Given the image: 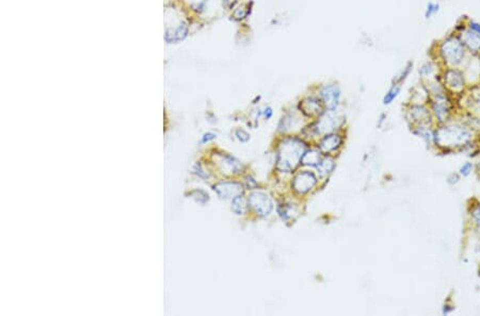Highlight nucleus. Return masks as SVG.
Segmentation results:
<instances>
[{
    "label": "nucleus",
    "instance_id": "nucleus-1",
    "mask_svg": "<svg viewBox=\"0 0 480 316\" xmlns=\"http://www.w3.org/2000/svg\"><path fill=\"white\" fill-rule=\"evenodd\" d=\"M435 50V60L440 63L441 66H443L444 68H461L462 66H464L467 59L471 56L456 32L447 34L443 39H441L437 43Z\"/></svg>",
    "mask_w": 480,
    "mask_h": 316
},
{
    "label": "nucleus",
    "instance_id": "nucleus-2",
    "mask_svg": "<svg viewBox=\"0 0 480 316\" xmlns=\"http://www.w3.org/2000/svg\"><path fill=\"white\" fill-rule=\"evenodd\" d=\"M307 150L306 144L298 137H286L277 147L276 166L279 171L290 173L297 168Z\"/></svg>",
    "mask_w": 480,
    "mask_h": 316
},
{
    "label": "nucleus",
    "instance_id": "nucleus-3",
    "mask_svg": "<svg viewBox=\"0 0 480 316\" xmlns=\"http://www.w3.org/2000/svg\"><path fill=\"white\" fill-rule=\"evenodd\" d=\"M437 144L443 147L460 146L470 141L471 133L462 127H443L438 130L434 135Z\"/></svg>",
    "mask_w": 480,
    "mask_h": 316
},
{
    "label": "nucleus",
    "instance_id": "nucleus-4",
    "mask_svg": "<svg viewBox=\"0 0 480 316\" xmlns=\"http://www.w3.org/2000/svg\"><path fill=\"white\" fill-rule=\"evenodd\" d=\"M442 81L447 90L453 93H461L466 83L464 70L458 67H446L442 71Z\"/></svg>",
    "mask_w": 480,
    "mask_h": 316
},
{
    "label": "nucleus",
    "instance_id": "nucleus-5",
    "mask_svg": "<svg viewBox=\"0 0 480 316\" xmlns=\"http://www.w3.org/2000/svg\"><path fill=\"white\" fill-rule=\"evenodd\" d=\"M248 204L251 210L258 216H267L273 210V202L264 192H252L248 197Z\"/></svg>",
    "mask_w": 480,
    "mask_h": 316
},
{
    "label": "nucleus",
    "instance_id": "nucleus-6",
    "mask_svg": "<svg viewBox=\"0 0 480 316\" xmlns=\"http://www.w3.org/2000/svg\"><path fill=\"white\" fill-rule=\"evenodd\" d=\"M431 108L434 116L440 123L447 120L451 111V101L444 90L432 94Z\"/></svg>",
    "mask_w": 480,
    "mask_h": 316
},
{
    "label": "nucleus",
    "instance_id": "nucleus-7",
    "mask_svg": "<svg viewBox=\"0 0 480 316\" xmlns=\"http://www.w3.org/2000/svg\"><path fill=\"white\" fill-rule=\"evenodd\" d=\"M317 184V177L310 171L299 172L293 180V189L300 195L308 194Z\"/></svg>",
    "mask_w": 480,
    "mask_h": 316
},
{
    "label": "nucleus",
    "instance_id": "nucleus-8",
    "mask_svg": "<svg viewBox=\"0 0 480 316\" xmlns=\"http://www.w3.org/2000/svg\"><path fill=\"white\" fill-rule=\"evenodd\" d=\"M456 32L471 56H480V35L465 27L464 22Z\"/></svg>",
    "mask_w": 480,
    "mask_h": 316
},
{
    "label": "nucleus",
    "instance_id": "nucleus-9",
    "mask_svg": "<svg viewBox=\"0 0 480 316\" xmlns=\"http://www.w3.org/2000/svg\"><path fill=\"white\" fill-rule=\"evenodd\" d=\"M213 191L217 193L219 198L229 199L242 195L244 188L242 183L236 181H222L213 185Z\"/></svg>",
    "mask_w": 480,
    "mask_h": 316
},
{
    "label": "nucleus",
    "instance_id": "nucleus-10",
    "mask_svg": "<svg viewBox=\"0 0 480 316\" xmlns=\"http://www.w3.org/2000/svg\"><path fill=\"white\" fill-rule=\"evenodd\" d=\"M334 111L335 110H329L322 113L314 128L316 133H329L336 129L338 125V117Z\"/></svg>",
    "mask_w": 480,
    "mask_h": 316
},
{
    "label": "nucleus",
    "instance_id": "nucleus-11",
    "mask_svg": "<svg viewBox=\"0 0 480 316\" xmlns=\"http://www.w3.org/2000/svg\"><path fill=\"white\" fill-rule=\"evenodd\" d=\"M320 96L328 110H335L339 104L340 90L335 84H328L321 88Z\"/></svg>",
    "mask_w": 480,
    "mask_h": 316
},
{
    "label": "nucleus",
    "instance_id": "nucleus-12",
    "mask_svg": "<svg viewBox=\"0 0 480 316\" xmlns=\"http://www.w3.org/2000/svg\"><path fill=\"white\" fill-rule=\"evenodd\" d=\"M343 143V138L342 136H339L338 134L331 133V134H326L321 138V141L319 143V150L321 153L329 155L336 151L340 146H342Z\"/></svg>",
    "mask_w": 480,
    "mask_h": 316
},
{
    "label": "nucleus",
    "instance_id": "nucleus-13",
    "mask_svg": "<svg viewBox=\"0 0 480 316\" xmlns=\"http://www.w3.org/2000/svg\"><path fill=\"white\" fill-rule=\"evenodd\" d=\"M300 109L307 116H318L322 113L320 101L313 97L303 100L300 104Z\"/></svg>",
    "mask_w": 480,
    "mask_h": 316
},
{
    "label": "nucleus",
    "instance_id": "nucleus-14",
    "mask_svg": "<svg viewBox=\"0 0 480 316\" xmlns=\"http://www.w3.org/2000/svg\"><path fill=\"white\" fill-rule=\"evenodd\" d=\"M188 34V28L185 23H181L174 29H168L166 32V41L168 43H178L183 41Z\"/></svg>",
    "mask_w": 480,
    "mask_h": 316
},
{
    "label": "nucleus",
    "instance_id": "nucleus-15",
    "mask_svg": "<svg viewBox=\"0 0 480 316\" xmlns=\"http://www.w3.org/2000/svg\"><path fill=\"white\" fill-rule=\"evenodd\" d=\"M409 113L414 123L424 124L430 120V113L423 106H413Z\"/></svg>",
    "mask_w": 480,
    "mask_h": 316
},
{
    "label": "nucleus",
    "instance_id": "nucleus-16",
    "mask_svg": "<svg viewBox=\"0 0 480 316\" xmlns=\"http://www.w3.org/2000/svg\"><path fill=\"white\" fill-rule=\"evenodd\" d=\"M321 151L317 149H310L306 150L304 155L301 159V164L306 166H317L319 162L321 161Z\"/></svg>",
    "mask_w": 480,
    "mask_h": 316
},
{
    "label": "nucleus",
    "instance_id": "nucleus-17",
    "mask_svg": "<svg viewBox=\"0 0 480 316\" xmlns=\"http://www.w3.org/2000/svg\"><path fill=\"white\" fill-rule=\"evenodd\" d=\"M441 64L438 61L428 60V61L424 62L423 64L420 66L419 72H420V75L422 76V77H424V78H431V77H433V76L437 75V72L439 70L438 67Z\"/></svg>",
    "mask_w": 480,
    "mask_h": 316
},
{
    "label": "nucleus",
    "instance_id": "nucleus-18",
    "mask_svg": "<svg viewBox=\"0 0 480 316\" xmlns=\"http://www.w3.org/2000/svg\"><path fill=\"white\" fill-rule=\"evenodd\" d=\"M334 167H335V162L332 158L321 159L318 165L316 166V168H317V173L321 178H324V177L329 176L333 172Z\"/></svg>",
    "mask_w": 480,
    "mask_h": 316
},
{
    "label": "nucleus",
    "instance_id": "nucleus-19",
    "mask_svg": "<svg viewBox=\"0 0 480 316\" xmlns=\"http://www.w3.org/2000/svg\"><path fill=\"white\" fill-rule=\"evenodd\" d=\"M297 119H299V118H297L295 114H292V113H288V114H286V115L282 118V120H281V123H280V125H279V130L282 131V132H286V131L293 130L295 126L299 123Z\"/></svg>",
    "mask_w": 480,
    "mask_h": 316
},
{
    "label": "nucleus",
    "instance_id": "nucleus-20",
    "mask_svg": "<svg viewBox=\"0 0 480 316\" xmlns=\"http://www.w3.org/2000/svg\"><path fill=\"white\" fill-rule=\"evenodd\" d=\"M400 90H401L400 84L393 83V85L390 86V88L386 92L385 96L383 97V105L387 106V105H390L391 103H393V101L399 96Z\"/></svg>",
    "mask_w": 480,
    "mask_h": 316
},
{
    "label": "nucleus",
    "instance_id": "nucleus-21",
    "mask_svg": "<svg viewBox=\"0 0 480 316\" xmlns=\"http://www.w3.org/2000/svg\"><path fill=\"white\" fill-rule=\"evenodd\" d=\"M246 208H247V204H246V201H245V199L242 195H238V196L233 198V200H232V210H233L234 213L238 214V215H240V214H244L245 211H246Z\"/></svg>",
    "mask_w": 480,
    "mask_h": 316
},
{
    "label": "nucleus",
    "instance_id": "nucleus-22",
    "mask_svg": "<svg viewBox=\"0 0 480 316\" xmlns=\"http://www.w3.org/2000/svg\"><path fill=\"white\" fill-rule=\"evenodd\" d=\"M440 9H441L440 3H435V2L428 3L427 6H426V9H425V18L426 19L432 18L433 16H435L439 13Z\"/></svg>",
    "mask_w": 480,
    "mask_h": 316
},
{
    "label": "nucleus",
    "instance_id": "nucleus-23",
    "mask_svg": "<svg viewBox=\"0 0 480 316\" xmlns=\"http://www.w3.org/2000/svg\"><path fill=\"white\" fill-rule=\"evenodd\" d=\"M190 195L197 202L202 205L206 204V202L209 200V195L205 193L204 191H202V189H195V191L190 193Z\"/></svg>",
    "mask_w": 480,
    "mask_h": 316
},
{
    "label": "nucleus",
    "instance_id": "nucleus-24",
    "mask_svg": "<svg viewBox=\"0 0 480 316\" xmlns=\"http://www.w3.org/2000/svg\"><path fill=\"white\" fill-rule=\"evenodd\" d=\"M412 68H413V63H412V62H409L408 64L405 66V68H403V69L401 70V72L399 74V76H397V78H396V80H395L394 83L400 84L401 82L405 81V80L408 78V76L410 75Z\"/></svg>",
    "mask_w": 480,
    "mask_h": 316
},
{
    "label": "nucleus",
    "instance_id": "nucleus-25",
    "mask_svg": "<svg viewBox=\"0 0 480 316\" xmlns=\"http://www.w3.org/2000/svg\"><path fill=\"white\" fill-rule=\"evenodd\" d=\"M464 25L467 29L477 33L480 35V21L473 19V18H466L464 20Z\"/></svg>",
    "mask_w": 480,
    "mask_h": 316
},
{
    "label": "nucleus",
    "instance_id": "nucleus-26",
    "mask_svg": "<svg viewBox=\"0 0 480 316\" xmlns=\"http://www.w3.org/2000/svg\"><path fill=\"white\" fill-rule=\"evenodd\" d=\"M235 136L237 137V140L242 143H247L250 140V134L244 130V129H236L235 131Z\"/></svg>",
    "mask_w": 480,
    "mask_h": 316
},
{
    "label": "nucleus",
    "instance_id": "nucleus-27",
    "mask_svg": "<svg viewBox=\"0 0 480 316\" xmlns=\"http://www.w3.org/2000/svg\"><path fill=\"white\" fill-rule=\"evenodd\" d=\"M192 171H193V173H194L198 177H200V178H202V179L206 180V179L209 178V175H208L206 172L203 171V168H202V166H201V164H199V163H195V164H194Z\"/></svg>",
    "mask_w": 480,
    "mask_h": 316
},
{
    "label": "nucleus",
    "instance_id": "nucleus-28",
    "mask_svg": "<svg viewBox=\"0 0 480 316\" xmlns=\"http://www.w3.org/2000/svg\"><path fill=\"white\" fill-rule=\"evenodd\" d=\"M472 168H473V165H472V163L470 162H466L464 163L463 165L460 167V174L463 175V176H469L472 172Z\"/></svg>",
    "mask_w": 480,
    "mask_h": 316
},
{
    "label": "nucleus",
    "instance_id": "nucleus-29",
    "mask_svg": "<svg viewBox=\"0 0 480 316\" xmlns=\"http://www.w3.org/2000/svg\"><path fill=\"white\" fill-rule=\"evenodd\" d=\"M214 138H216V134H213V133H205L203 136H202V140H201V143H208L212 140H214Z\"/></svg>",
    "mask_w": 480,
    "mask_h": 316
},
{
    "label": "nucleus",
    "instance_id": "nucleus-30",
    "mask_svg": "<svg viewBox=\"0 0 480 316\" xmlns=\"http://www.w3.org/2000/svg\"><path fill=\"white\" fill-rule=\"evenodd\" d=\"M256 181L252 178V177H247V179H246V186L248 188H255L256 186Z\"/></svg>",
    "mask_w": 480,
    "mask_h": 316
},
{
    "label": "nucleus",
    "instance_id": "nucleus-31",
    "mask_svg": "<svg viewBox=\"0 0 480 316\" xmlns=\"http://www.w3.org/2000/svg\"><path fill=\"white\" fill-rule=\"evenodd\" d=\"M472 215H473V218L475 220V222L480 226V207L473 210Z\"/></svg>",
    "mask_w": 480,
    "mask_h": 316
},
{
    "label": "nucleus",
    "instance_id": "nucleus-32",
    "mask_svg": "<svg viewBox=\"0 0 480 316\" xmlns=\"http://www.w3.org/2000/svg\"><path fill=\"white\" fill-rule=\"evenodd\" d=\"M272 114H273V112H272V109H271L270 107L265 109V111H264V116H265V118H266V119L271 118Z\"/></svg>",
    "mask_w": 480,
    "mask_h": 316
},
{
    "label": "nucleus",
    "instance_id": "nucleus-33",
    "mask_svg": "<svg viewBox=\"0 0 480 316\" xmlns=\"http://www.w3.org/2000/svg\"><path fill=\"white\" fill-rule=\"evenodd\" d=\"M474 106H475L476 110L480 113V94H477L474 97Z\"/></svg>",
    "mask_w": 480,
    "mask_h": 316
},
{
    "label": "nucleus",
    "instance_id": "nucleus-34",
    "mask_svg": "<svg viewBox=\"0 0 480 316\" xmlns=\"http://www.w3.org/2000/svg\"><path fill=\"white\" fill-rule=\"evenodd\" d=\"M479 57H480V56H479Z\"/></svg>",
    "mask_w": 480,
    "mask_h": 316
}]
</instances>
